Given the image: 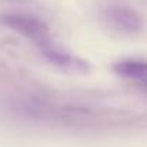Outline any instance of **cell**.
<instances>
[{"label":"cell","mask_w":147,"mask_h":147,"mask_svg":"<svg viewBox=\"0 0 147 147\" xmlns=\"http://www.w3.org/2000/svg\"><path fill=\"white\" fill-rule=\"evenodd\" d=\"M1 22L39 49L53 40L47 23L32 13H7L1 16Z\"/></svg>","instance_id":"1"},{"label":"cell","mask_w":147,"mask_h":147,"mask_svg":"<svg viewBox=\"0 0 147 147\" xmlns=\"http://www.w3.org/2000/svg\"><path fill=\"white\" fill-rule=\"evenodd\" d=\"M40 51L43 54V57L49 61L50 64H53L54 67H57L59 70L71 74V76H86L92 71V66L87 60L73 54L71 51L66 50L64 47L56 45L53 40L49 42L47 45H45L43 47H40Z\"/></svg>","instance_id":"2"},{"label":"cell","mask_w":147,"mask_h":147,"mask_svg":"<svg viewBox=\"0 0 147 147\" xmlns=\"http://www.w3.org/2000/svg\"><path fill=\"white\" fill-rule=\"evenodd\" d=\"M104 19L110 27L124 34H136L143 30V17L127 6H110L104 11Z\"/></svg>","instance_id":"3"},{"label":"cell","mask_w":147,"mask_h":147,"mask_svg":"<svg viewBox=\"0 0 147 147\" xmlns=\"http://www.w3.org/2000/svg\"><path fill=\"white\" fill-rule=\"evenodd\" d=\"M113 70L116 74L136 80V82H143L147 79V61L140 59H123L117 63H114Z\"/></svg>","instance_id":"4"},{"label":"cell","mask_w":147,"mask_h":147,"mask_svg":"<svg viewBox=\"0 0 147 147\" xmlns=\"http://www.w3.org/2000/svg\"><path fill=\"white\" fill-rule=\"evenodd\" d=\"M140 84H142V86H143V87L147 90V79H146V80H143V82H140Z\"/></svg>","instance_id":"5"}]
</instances>
